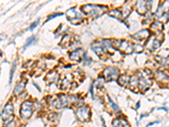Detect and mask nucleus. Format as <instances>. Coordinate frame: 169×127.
Wrapping results in <instances>:
<instances>
[{"label": "nucleus", "instance_id": "f257e3e1", "mask_svg": "<svg viewBox=\"0 0 169 127\" xmlns=\"http://www.w3.org/2000/svg\"><path fill=\"white\" fill-rule=\"evenodd\" d=\"M81 10L87 16H91L92 18H97L108 10V7L96 4H86L81 8Z\"/></svg>", "mask_w": 169, "mask_h": 127}, {"label": "nucleus", "instance_id": "f03ea898", "mask_svg": "<svg viewBox=\"0 0 169 127\" xmlns=\"http://www.w3.org/2000/svg\"><path fill=\"white\" fill-rule=\"evenodd\" d=\"M72 98H73L72 97H68L67 95L60 94L58 95V98L56 100L52 102V105L57 108H65L71 103Z\"/></svg>", "mask_w": 169, "mask_h": 127}, {"label": "nucleus", "instance_id": "7ed1b4c3", "mask_svg": "<svg viewBox=\"0 0 169 127\" xmlns=\"http://www.w3.org/2000/svg\"><path fill=\"white\" fill-rule=\"evenodd\" d=\"M66 16H67L68 20H69L74 25L80 24L81 22V20L83 19L82 16H81L79 12L77 11L75 8L69 9V10H67V12H66Z\"/></svg>", "mask_w": 169, "mask_h": 127}, {"label": "nucleus", "instance_id": "20e7f679", "mask_svg": "<svg viewBox=\"0 0 169 127\" xmlns=\"http://www.w3.org/2000/svg\"><path fill=\"white\" fill-rule=\"evenodd\" d=\"M76 116L78 119L81 122H85L90 119L91 116V110L90 108L86 105H82L77 108Z\"/></svg>", "mask_w": 169, "mask_h": 127}, {"label": "nucleus", "instance_id": "39448f33", "mask_svg": "<svg viewBox=\"0 0 169 127\" xmlns=\"http://www.w3.org/2000/svg\"><path fill=\"white\" fill-rule=\"evenodd\" d=\"M14 113V108L11 104H7L4 106V110L2 112V120L4 121V124H9L10 122V120L14 119L13 116Z\"/></svg>", "mask_w": 169, "mask_h": 127}, {"label": "nucleus", "instance_id": "423d86ee", "mask_svg": "<svg viewBox=\"0 0 169 127\" xmlns=\"http://www.w3.org/2000/svg\"><path fill=\"white\" fill-rule=\"evenodd\" d=\"M33 113V105L30 101L24 102L20 108V115L23 119H29Z\"/></svg>", "mask_w": 169, "mask_h": 127}, {"label": "nucleus", "instance_id": "0eeeda50", "mask_svg": "<svg viewBox=\"0 0 169 127\" xmlns=\"http://www.w3.org/2000/svg\"><path fill=\"white\" fill-rule=\"evenodd\" d=\"M104 78L107 81H116L119 79V70L115 67H108L103 71Z\"/></svg>", "mask_w": 169, "mask_h": 127}, {"label": "nucleus", "instance_id": "6e6552de", "mask_svg": "<svg viewBox=\"0 0 169 127\" xmlns=\"http://www.w3.org/2000/svg\"><path fill=\"white\" fill-rule=\"evenodd\" d=\"M91 48L92 50L96 53V54L102 59H105L107 58L106 55L108 54V51L105 48V47L102 45V42H94L91 44Z\"/></svg>", "mask_w": 169, "mask_h": 127}, {"label": "nucleus", "instance_id": "1a4fd4ad", "mask_svg": "<svg viewBox=\"0 0 169 127\" xmlns=\"http://www.w3.org/2000/svg\"><path fill=\"white\" fill-rule=\"evenodd\" d=\"M156 60L159 65L163 66L169 65V49H162L156 55Z\"/></svg>", "mask_w": 169, "mask_h": 127}, {"label": "nucleus", "instance_id": "9d476101", "mask_svg": "<svg viewBox=\"0 0 169 127\" xmlns=\"http://www.w3.org/2000/svg\"><path fill=\"white\" fill-rule=\"evenodd\" d=\"M152 5V1H138L136 3V10L140 15L144 16L149 10Z\"/></svg>", "mask_w": 169, "mask_h": 127}, {"label": "nucleus", "instance_id": "9b49d317", "mask_svg": "<svg viewBox=\"0 0 169 127\" xmlns=\"http://www.w3.org/2000/svg\"><path fill=\"white\" fill-rule=\"evenodd\" d=\"M117 48L119 49L121 53L125 54H130L133 51V44L131 45L130 43L127 41H122L118 43Z\"/></svg>", "mask_w": 169, "mask_h": 127}, {"label": "nucleus", "instance_id": "f8f14e48", "mask_svg": "<svg viewBox=\"0 0 169 127\" xmlns=\"http://www.w3.org/2000/svg\"><path fill=\"white\" fill-rule=\"evenodd\" d=\"M169 11V1H165L164 3H162L158 6V9L155 13V16L157 18H161V16L165 14V12Z\"/></svg>", "mask_w": 169, "mask_h": 127}, {"label": "nucleus", "instance_id": "ddd939ff", "mask_svg": "<svg viewBox=\"0 0 169 127\" xmlns=\"http://www.w3.org/2000/svg\"><path fill=\"white\" fill-rule=\"evenodd\" d=\"M150 34V33L149 30L144 29V30H141V31L136 32L135 34L132 36V37L136 39V40H139V41H142V40H146L147 38H149Z\"/></svg>", "mask_w": 169, "mask_h": 127}, {"label": "nucleus", "instance_id": "4468645a", "mask_svg": "<svg viewBox=\"0 0 169 127\" xmlns=\"http://www.w3.org/2000/svg\"><path fill=\"white\" fill-rule=\"evenodd\" d=\"M161 41H159L158 39L155 37V39H153V40H150V41H148L146 42V47L148 49H150V51H155L161 47Z\"/></svg>", "mask_w": 169, "mask_h": 127}, {"label": "nucleus", "instance_id": "2eb2a0df", "mask_svg": "<svg viewBox=\"0 0 169 127\" xmlns=\"http://www.w3.org/2000/svg\"><path fill=\"white\" fill-rule=\"evenodd\" d=\"M45 81L47 82L48 84H51V83H55L58 81V73L55 70H53L49 73L47 75V76L45 77Z\"/></svg>", "mask_w": 169, "mask_h": 127}, {"label": "nucleus", "instance_id": "dca6fc26", "mask_svg": "<svg viewBox=\"0 0 169 127\" xmlns=\"http://www.w3.org/2000/svg\"><path fill=\"white\" fill-rule=\"evenodd\" d=\"M84 52L82 49H76L74 52H72L70 54V56H69V58L72 60V61L74 62H81V58H82V55H84Z\"/></svg>", "mask_w": 169, "mask_h": 127}, {"label": "nucleus", "instance_id": "f3484780", "mask_svg": "<svg viewBox=\"0 0 169 127\" xmlns=\"http://www.w3.org/2000/svg\"><path fill=\"white\" fill-rule=\"evenodd\" d=\"M26 80H23V81H19V83L16 85V88L14 90V94L15 95H19L20 93L23 92L25 86H26Z\"/></svg>", "mask_w": 169, "mask_h": 127}, {"label": "nucleus", "instance_id": "a211bd4d", "mask_svg": "<svg viewBox=\"0 0 169 127\" xmlns=\"http://www.w3.org/2000/svg\"><path fill=\"white\" fill-rule=\"evenodd\" d=\"M71 77V75H67L65 77H64V79L63 80L61 83V89L62 90H66L67 88H69V86H71V80L69 79Z\"/></svg>", "mask_w": 169, "mask_h": 127}, {"label": "nucleus", "instance_id": "6ab92c4d", "mask_svg": "<svg viewBox=\"0 0 169 127\" xmlns=\"http://www.w3.org/2000/svg\"><path fill=\"white\" fill-rule=\"evenodd\" d=\"M129 80H130V77L127 75H123V76H120L118 79V83H119L120 86H126L129 82Z\"/></svg>", "mask_w": 169, "mask_h": 127}, {"label": "nucleus", "instance_id": "aec40b11", "mask_svg": "<svg viewBox=\"0 0 169 127\" xmlns=\"http://www.w3.org/2000/svg\"><path fill=\"white\" fill-rule=\"evenodd\" d=\"M151 28L153 29L154 31H157V32H161L163 31V24L161 23V21H155L151 24Z\"/></svg>", "mask_w": 169, "mask_h": 127}, {"label": "nucleus", "instance_id": "412c9836", "mask_svg": "<svg viewBox=\"0 0 169 127\" xmlns=\"http://www.w3.org/2000/svg\"><path fill=\"white\" fill-rule=\"evenodd\" d=\"M108 15H109V16L113 17V18L118 19H121L123 16V14L121 13V11H119V9H112V10H111L108 13Z\"/></svg>", "mask_w": 169, "mask_h": 127}, {"label": "nucleus", "instance_id": "4be33fe9", "mask_svg": "<svg viewBox=\"0 0 169 127\" xmlns=\"http://www.w3.org/2000/svg\"><path fill=\"white\" fill-rule=\"evenodd\" d=\"M157 79L159 81H168V76L162 71H157Z\"/></svg>", "mask_w": 169, "mask_h": 127}, {"label": "nucleus", "instance_id": "5701e85b", "mask_svg": "<svg viewBox=\"0 0 169 127\" xmlns=\"http://www.w3.org/2000/svg\"><path fill=\"white\" fill-rule=\"evenodd\" d=\"M112 127H124V125L123 123V120L119 119H115L112 122Z\"/></svg>", "mask_w": 169, "mask_h": 127}, {"label": "nucleus", "instance_id": "b1692460", "mask_svg": "<svg viewBox=\"0 0 169 127\" xmlns=\"http://www.w3.org/2000/svg\"><path fill=\"white\" fill-rule=\"evenodd\" d=\"M104 81H105V80H104V78H102V77H99L97 80H96V81L94 83V84L96 85V88L100 89L102 88V86H103V84H104Z\"/></svg>", "mask_w": 169, "mask_h": 127}, {"label": "nucleus", "instance_id": "393cba45", "mask_svg": "<svg viewBox=\"0 0 169 127\" xmlns=\"http://www.w3.org/2000/svg\"><path fill=\"white\" fill-rule=\"evenodd\" d=\"M108 100H109V102H110V104H111V106L112 107V109H113V111L115 112V113H119V111H120V109H119V106L117 105V104L113 102V101L112 100L111 97H108Z\"/></svg>", "mask_w": 169, "mask_h": 127}, {"label": "nucleus", "instance_id": "a878e982", "mask_svg": "<svg viewBox=\"0 0 169 127\" xmlns=\"http://www.w3.org/2000/svg\"><path fill=\"white\" fill-rule=\"evenodd\" d=\"M143 47L141 45H139V44H133V51L135 53L137 54H140L143 52Z\"/></svg>", "mask_w": 169, "mask_h": 127}, {"label": "nucleus", "instance_id": "bb28decb", "mask_svg": "<svg viewBox=\"0 0 169 127\" xmlns=\"http://www.w3.org/2000/svg\"><path fill=\"white\" fill-rule=\"evenodd\" d=\"M69 42H70V37L68 36V35H66L65 37L63 38V40L61 41V43H60V45H64V47H66L68 46L69 44Z\"/></svg>", "mask_w": 169, "mask_h": 127}, {"label": "nucleus", "instance_id": "cd10ccee", "mask_svg": "<svg viewBox=\"0 0 169 127\" xmlns=\"http://www.w3.org/2000/svg\"><path fill=\"white\" fill-rule=\"evenodd\" d=\"M35 40H36V37L35 36H31V37H29V38L27 39L26 42V44H25V48H26L27 47L30 46L31 43L34 42Z\"/></svg>", "mask_w": 169, "mask_h": 127}, {"label": "nucleus", "instance_id": "c85d7f7f", "mask_svg": "<svg viewBox=\"0 0 169 127\" xmlns=\"http://www.w3.org/2000/svg\"><path fill=\"white\" fill-rule=\"evenodd\" d=\"M83 58H84V63L85 65H89L90 63H91V61H92V59L90 58V57H88L87 54H84L83 55Z\"/></svg>", "mask_w": 169, "mask_h": 127}, {"label": "nucleus", "instance_id": "c756f323", "mask_svg": "<svg viewBox=\"0 0 169 127\" xmlns=\"http://www.w3.org/2000/svg\"><path fill=\"white\" fill-rule=\"evenodd\" d=\"M15 69H16V63H14V65H13V67H12L11 69V72H10V78H9V84H11L12 82V80H13V75H14V72H15Z\"/></svg>", "mask_w": 169, "mask_h": 127}, {"label": "nucleus", "instance_id": "7c9ffc66", "mask_svg": "<svg viewBox=\"0 0 169 127\" xmlns=\"http://www.w3.org/2000/svg\"><path fill=\"white\" fill-rule=\"evenodd\" d=\"M39 20H40V19H38V20H36V21H35V22H33V23L31 24V26H30V28H29V30H31V31H32V30H34L35 28H36V27L38 26Z\"/></svg>", "mask_w": 169, "mask_h": 127}, {"label": "nucleus", "instance_id": "2f4dec72", "mask_svg": "<svg viewBox=\"0 0 169 127\" xmlns=\"http://www.w3.org/2000/svg\"><path fill=\"white\" fill-rule=\"evenodd\" d=\"M63 16V14L61 13H58V14H54V15H52V16H49L47 17V20H49V19H54V18H56V17H58V16Z\"/></svg>", "mask_w": 169, "mask_h": 127}, {"label": "nucleus", "instance_id": "473e14b6", "mask_svg": "<svg viewBox=\"0 0 169 127\" xmlns=\"http://www.w3.org/2000/svg\"><path fill=\"white\" fill-rule=\"evenodd\" d=\"M15 126H16V124H15L14 121H11V122H9V123L7 124V125H5V127H15Z\"/></svg>", "mask_w": 169, "mask_h": 127}, {"label": "nucleus", "instance_id": "72a5a7b5", "mask_svg": "<svg viewBox=\"0 0 169 127\" xmlns=\"http://www.w3.org/2000/svg\"><path fill=\"white\" fill-rule=\"evenodd\" d=\"M93 86H94V84H91V87H90V92H91V97L92 98H94V93H93Z\"/></svg>", "mask_w": 169, "mask_h": 127}, {"label": "nucleus", "instance_id": "f704fd0d", "mask_svg": "<svg viewBox=\"0 0 169 127\" xmlns=\"http://www.w3.org/2000/svg\"><path fill=\"white\" fill-rule=\"evenodd\" d=\"M159 123V121H154V122H151V123L148 124L147 125H146V127H150V125H155V124H157Z\"/></svg>", "mask_w": 169, "mask_h": 127}, {"label": "nucleus", "instance_id": "c9c22d12", "mask_svg": "<svg viewBox=\"0 0 169 127\" xmlns=\"http://www.w3.org/2000/svg\"><path fill=\"white\" fill-rule=\"evenodd\" d=\"M101 120H102V127H107L106 126V124H105V121H104V119L101 117Z\"/></svg>", "mask_w": 169, "mask_h": 127}, {"label": "nucleus", "instance_id": "e433bc0d", "mask_svg": "<svg viewBox=\"0 0 169 127\" xmlns=\"http://www.w3.org/2000/svg\"><path fill=\"white\" fill-rule=\"evenodd\" d=\"M168 35H169V31H168Z\"/></svg>", "mask_w": 169, "mask_h": 127}]
</instances>
